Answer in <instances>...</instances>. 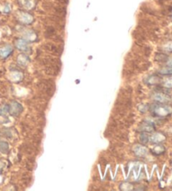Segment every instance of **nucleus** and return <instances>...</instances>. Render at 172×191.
<instances>
[{"mask_svg": "<svg viewBox=\"0 0 172 191\" xmlns=\"http://www.w3.org/2000/svg\"><path fill=\"white\" fill-rule=\"evenodd\" d=\"M152 113L158 117H166L172 114V107L165 104H154L151 106Z\"/></svg>", "mask_w": 172, "mask_h": 191, "instance_id": "nucleus-1", "label": "nucleus"}, {"mask_svg": "<svg viewBox=\"0 0 172 191\" xmlns=\"http://www.w3.org/2000/svg\"><path fill=\"white\" fill-rule=\"evenodd\" d=\"M9 106V114L12 115L13 116H19L23 110L22 104L17 101H12Z\"/></svg>", "mask_w": 172, "mask_h": 191, "instance_id": "nucleus-2", "label": "nucleus"}, {"mask_svg": "<svg viewBox=\"0 0 172 191\" xmlns=\"http://www.w3.org/2000/svg\"><path fill=\"white\" fill-rule=\"evenodd\" d=\"M133 151L136 157H138V158H144L145 156H147V154L149 152V150H148V148L144 145L138 144V145L133 146Z\"/></svg>", "mask_w": 172, "mask_h": 191, "instance_id": "nucleus-3", "label": "nucleus"}, {"mask_svg": "<svg viewBox=\"0 0 172 191\" xmlns=\"http://www.w3.org/2000/svg\"><path fill=\"white\" fill-rule=\"evenodd\" d=\"M139 131L140 132H144V133H153L155 131V125L153 124V122L144 120L140 125Z\"/></svg>", "mask_w": 172, "mask_h": 191, "instance_id": "nucleus-4", "label": "nucleus"}, {"mask_svg": "<svg viewBox=\"0 0 172 191\" xmlns=\"http://www.w3.org/2000/svg\"><path fill=\"white\" fill-rule=\"evenodd\" d=\"M152 99L157 103H165L171 101V97L163 93H155L152 95Z\"/></svg>", "mask_w": 172, "mask_h": 191, "instance_id": "nucleus-5", "label": "nucleus"}, {"mask_svg": "<svg viewBox=\"0 0 172 191\" xmlns=\"http://www.w3.org/2000/svg\"><path fill=\"white\" fill-rule=\"evenodd\" d=\"M166 139V136L161 132H155L149 137V142L154 144H160L164 142Z\"/></svg>", "mask_w": 172, "mask_h": 191, "instance_id": "nucleus-6", "label": "nucleus"}, {"mask_svg": "<svg viewBox=\"0 0 172 191\" xmlns=\"http://www.w3.org/2000/svg\"><path fill=\"white\" fill-rule=\"evenodd\" d=\"M162 79L160 77L157 76V75H151L148 77L145 80V83L149 86H155V85H159L160 83H161Z\"/></svg>", "mask_w": 172, "mask_h": 191, "instance_id": "nucleus-7", "label": "nucleus"}, {"mask_svg": "<svg viewBox=\"0 0 172 191\" xmlns=\"http://www.w3.org/2000/svg\"><path fill=\"white\" fill-rule=\"evenodd\" d=\"M164 151H165V147L160 143L155 144V145L152 147V149H151V152H152L154 155H156V156L163 154Z\"/></svg>", "mask_w": 172, "mask_h": 191, "instance_id": "nucleus-8", "label": "nucleus"}, {"mask_svg": "<svg viewBox=\"0 0 172 191\" xmlns=\"http://www.w3.org/2000/svg\"><path fill=\"white\" fill-rule=\"evenodd\" d=\"M23 78V74L21 72L19 71H15L11 72L10 74V80L15 82V83H19L21 82Z\"/></svg>", "mask_w": 172, "mask_h": 191, "instance_id": "nucleus-9", "label": "nucleus"}, {"mask_svg": "<svg viewBox=\"0 0 172 191\" xmlns=\"http://www.w3.org/2000/svg\"><path fill=\"white\" fill-rule=\"evenodd\" d=\"M119 189L121 190L124 191H130L134 190L133 183H129V182H123V183H121L120 185H119Z\"/></svg>", "mask_w": 172, "mask_h": 191, "instance_id": "nucleus-10", "label": "nucleus"}, {"mask_svg": "<svg viewBox=\"0 0 172 191\" xmlns=\"http://www.w3.org/2000/svg\"><path fill=\"white\" fill-rule=\"evenodd\" d=\"M29 62H30L29 57L25 55H19L18 56V63L21 67H26Z\"/></svg>", "mask_w": 172, "mask_h": 191, "instance_id": "nucleus-11", "label": "nucleus"}, {"mask_svg": "<svg viewBox=\"0 0 172 191\" xmlns=\"http://www.w3.org/2000/svg\"><path fill=\"white\" fill-rule=\"evenodd\" d=\"M13 51V50L11 49V48L9 47H4L3 48V49H1L0 50V57L1 58H3V59H4V58H7L10 54H11V52Z\"/></svg>", "mask_w": 172, "mask_h": 191, "instance_id": "nucleus-12", "label": "nucleus"}, {"mask_svg": "<svg viewBox=\"0 0 172 191\" xmlns=\"http://www.w3.org/2000/svg\"><path fill=\"white\" fill-rule=\"evenodd\" d=\"M159 73L161 75H164V76H168V75H172V67H164L162 68H160L159 70Z\"/></svg>", "mask_w": 172, "mask_h": 191, "instance_id": "nucleus-13", "label": "nucleus"}, {"mask_svg": "<svg viewBox=\"0 0 172 191\" xmlns=\"http://www.w3.org/2000/svg\"><path fill=\"white\" fill-rule=\"evenodd\" d=\"M140 142L141 144L145 145L149 142V136L148 135V133H144V132H141L140 135Z\"/></svg>", "mask_w": 172, "mask_h": 191, "instance_id": "nucleus-14", "label": "nucleus"}, {"mask_svg": "<svg viewBox=\"0 0 172 191\" xmlns=\"http://www.w3.org/2000/svg\"><path fill=\"white\" fill-rule=\"evenodd\" d=\"M9 114V106L8 104H3L0 106V115L2 116H6Z\"/></svg>", "mask_w": 172, "mask_h": 191, "instance_id": "nucleus-15", "label": "nucleus"}, {"mask_svg": "<svg viewBox=\"0 0 172 191\" xmlns=\"http://www.w3.org/2000/svg\"><path fill=\"white\" fill-rule=\"evenodd\" d=\"M9 149L8 142H4V141H0V151L3 153H7Z\"/></svg>", "mask_w": 172, "mask_h": 191, "instance_id": "nucleus-16", "label": "nucleus"}, {"mask_svg": "<svg viewBox=\"0 0 172 191\" xmlns=\"http://www.w3.org/2000/svg\"><path fill=\"white\" fill-rule=\"evenodd\" d=\"M161 84L162 86L164 88H172V78H166V79L162 80L161 82Z\"/></svg>", "mask_w": 172, "mask_h": 191, "instance_id": "nucleus-17", "label": "nucleus"}, {"mask_svg": "<svg viewBox=\"0 0 172 191\" xmlns=\"http://www.w3.org/2000/svg\"><path fill=\"white\" fill-rule=\"evenodd\" d=\"M16 47L18 49H19L21 51H24L27 48V45L23 40H18L17 43H16Z\"/></svg>", "mask_w": 172, "mask_h": 191, "instance_id": "nucleus-18", "label": "nucleus"}, {"mask_svg": "<svg viewBox=\"0 0 172 191\" xmlns=\"http://www.w3.org/2000/svg\"><path fill=\"white\" fill-rule=\"evenodd\" d=\"M149 107L148 106V104H145V103H141L139 105V110L141 113H145L149 110Z\"/></svg>", "mask_w": 172, "mask_h": 191, "instance_id": "nucleus-19", "label": "nucleus"}, {"mask_svg": "<svg viewBox=\"0 0 172 191\" xmlns=\"http://www.w3.org/2000/svg\"><path fill=\"white\" fill-rule=\"evenodd\" d=\"M165 51H168V52H172V41H170L168 43H166L163 47Z\"/></svg>", "mask_w": 172, "mask_h": 191, "instance_id": "nucleus-20", "label": "nucleus"}, {"mask_svg": "<svg viewBox=\"0 0 172 191\" xmlns=\"http://www.w3.org/2000/svg\"><path fill=\"white\" fill-rule=\"evenodd\" d=\"M5 166H6L5 162L3 161V160H0V174H2V172L3 171V169H4Z\"/></svg>", "mask_w": 172, "mask_h": 191, "instance_id": "nucleus-21", "label": "nucleus"}, {"mask_svg": "<svg viewBox=\"0 0 172 191\" xmlns=\"http://www.w3.org/2000/svg\"><path fill=\"white\" fill-rule=\"evenodd\" d=\"M167 65L170 66V67H172V58L169 59V60L167 61Z\"/></svg>", "mask_w": 172, "mask_h": 191, "instance_id": "nucleus-22", "label": "nucleus"}]
</instances>
